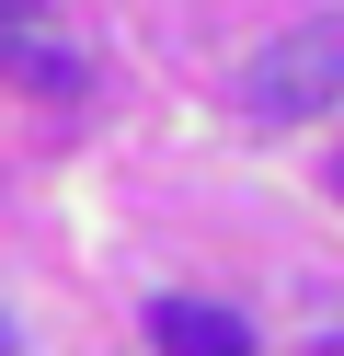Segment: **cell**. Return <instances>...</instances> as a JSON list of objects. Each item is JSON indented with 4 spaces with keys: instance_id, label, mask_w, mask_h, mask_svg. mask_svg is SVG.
I'll return each mask as SVG.
<instances>
[{
    "instance_id": "4",
    "label": "cell",
    "mask_w": 344,
    "mask_h": 356,
    "mask_svg": "<svg viewBox=\"0 0 344 356\" xmlns=\"http://www.w3.org/2000/svg\"><path fill=\"white\" fill-rule=\"evenodd\" d=\"M12 24H46V0H0V35H12Z\"/></svg>"
},
{
    "instance_id": "2",
    "label": "cell",
    "mask_w": 344,
    "mask_h": 356,
    "mask_svg": "<svg viewBox=\"0 0 344 356\" xmlns=\"http://www.w3.org/2000/svg\"><path fill=\"white\" fill-rule=\"evenodd\" d=\"M0 81H23V92H46V104H81L92 92V58L69 47V35H46V24H12L0 35Z\"/></svg>"
},
{
    "instance_id": "1",
    "label": "cell",
    "mask_w": 344,
    "mask_h": 356,
    "mask_svg": "<svg viewBox=\"0 0 344 356\" xmlns=\"http://www.w3.org/2000/svg\"><path fill=\"white\" fill-rule=\"evenodd\" d=\"M321 104H344V12H298L287 35H264L241 58V115L252 127H298Z\"/></svg>"
},
{
    "instance_id": "6",
    "label": "cell",
    "mask_w": 344,
    "mask_h": 356,
    "mask_svg": "<svg viewBox=\"0 0 344 356\" xmlns=\"http://www.w3.org/2000/svg\"><path fill=\"white\" fill-rule=\"evenodd\" d=\"M333 195H344V161H333Z\"/></svg>"
},
{
    "instance_id": "3",
    "label": "cell",
    "mask_w": 344,
    "mask_h": 356,
    "mask_svg": "<svg viewBox=\"0 0 344 356\" xmlns=\"http://www.w3.org/2000/svg\"><path fill=\"white\" fill-rule=\"evenodd\" d=\"M149 345L161 356H252V322L206 310V299H149Z\"/></svg>"
},
{
    "instance_id": "5",
    "label": "cell",
    "mask_w": 344,
    "mask_h": 356,
    "mask_svg": "<svg viewBox=\"0 0 344 356\" xmlns=\"http://www.w3.org/2000/svg\"><path fill=\"white\" fill-rule=\"evenodd\" d=\"M0 356H12V322H0Z\"/></svg>"
}]
</instances>
